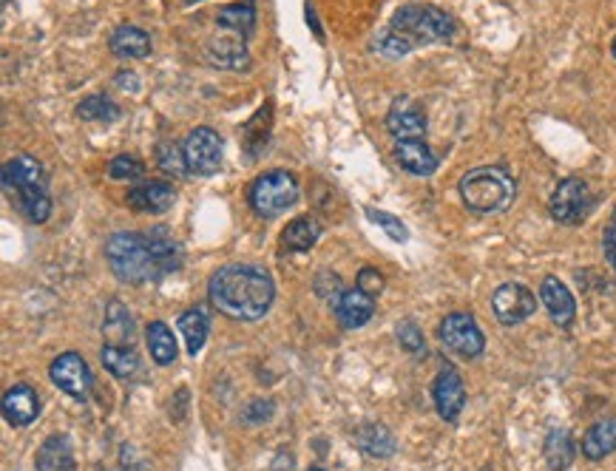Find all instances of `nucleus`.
<instances>
[{"label":"nucleus","instance_id":"f704fd0d","mask_svg":"<svg viewBox=\"0 0 616 471\" xmlns=\"http://www.w3.org/2000/svg\"><path fill=\"white\" fill-rule=\"evenodd\" d=\"M367 216H370L375 225L384 227V230H387V233L392 236V239H395V242H406V239H409V230L404 227V222H401V219H395L392 213H384V210L370 208V210H367Z\"/></svg>","mask_w":616,"mask_h":471},{"label":"nucleus","instance_id":"58836bf2","mask_svg":"<svg viewBox=\"0 0 616 471\" xmlns=\"http://www.w3.org/2000/svg\"><path fill=\"white\" fill-rule=\"evenodd\" d=\"M131 77H134V74H131V71H120V74H117V83H120V86L123 88H137V83H134V80H131Z\"/></svg>","mask_w":616,"mask_h":471},{"label":"nucleus","instance_id":"aec40b11","mask_svg":"<svg viewBox=\"0 0 616 471\" xmlns=\"http://www.w3.org/2000/svg\"><path fill=\"white\" fill-rule=\"evenodd\" d=\"M37 471H74V452L66 435H52L37 449Z\"/></svg>","mask_w":616,"mask_h":471},{"label":"nucleus","instance_id":"bb28decb","mask_svg":"<svg viewBox=\"0 0 616 471\" xmlns=\"http://www.w3.org/2000/svg\"><path fill=\"white\" fill-rule=\"evenodd\" d=\"M176 327H179V332L185 335V341H188V352L191 355H196L199 349L205 347V341H208V315L202 313V310H185V313L179 315V321H176Z\"/></svg>","mask_w":616,"mask_h":471},{"label":"nucleus","instance_id":"7c9ffc66","mask_svg":"<svg viewBox=\"0 0 616 471\" xmlns=\"http://www.w3.org/2000/svg\"><path fill=\"white\" fill-rule=\"evenodd\" d=\"M77 117H83L86 123H114L120 117V108L108 97H86L77 105Z\"/></svg>","mask_w":616,"mask_h":471},{"label":"nucleus","instance_id":"423d86ee","mask_svg":"<svg viewBox=\"0 0 616 471\" xmlns=\"http://www.w3.org/2000/svg\"><path fill=\"white\" fill-rule=\"evenodd\" d=\"M299 199V182L287 171H270L262 174L250 188V205L259 216H279L287 208H293Z\"/></svg>","mask_w":616,"mask_h":471},{"label":"nucleus","instance_id":"a878e982","mask_svg":"<svg viewBox=\"0 0 616 471\" xmlns=\"http://www.w3.org/2000/svg\"><path fill=\"white\" fill-rule=\"evenodd\" d=\"M103 364H106L111 375L131 378V375L140 372V355H137V349L125 347V344H108V347L103 349Z\"/></svg>","mask_w":616,"mask_h":471},{"label":"nucleus","instance_id":"6e6552de","mask_svg":"<svg viewBox=\"0 0 616 471\" xmlns=\"http://www.w3.org/2000/svg\"><path fill=\"white\" fill-rule=\"evenodd\" d=\"M440 341L460 358H477L486 349V338L477 327V321L466 313H452L440 324Z\"/></svg>","mask_w":616,"mask_h":471},{"label":"nucleus","instance_id":"6ab92c4d","mask_svg":"<svg viewBox=\"0 0 616 471\" xmlns=\"http://www.w3.org/2000/svg\"><path fill=\"white\" fill-rule=\"evenodd\" d=\"M372 313H375L372 296L370 293H364V290H358V287H355V290H344V296L338 298V304H335V315H338V321H341L347 330L364 327L372 318Z\"/></svg>","mask_w":616,"mask_h":471},{"label":"nucleus","instance_id":"1a4fd4ad","mask_svg":"<svg viewBox=\"0 0 616 471\" xmlns=\"http://www.w3.org/2000/svg\"><path fill=\"white\" fill-rule=\"evenodd\" d=\"M492 310L494 318H497L503 327H517V324H523L526 318L534 315L537 298H534V293H531L528 287L509 281V284H503V287L494 290Z\"/></svg>","mask_w":616,"mask_h":471},{"label":"nucleus","instance_id":"ea45409f","mask_svg":"<svg viewBox=\"0 0 616 471\" xmlns=\"http://www.w3.org/2000/svg\"><path fill=\"white\" fill-rule=\"evenodd\" d=\"M614 57H616V37H614Z\"/></svg>","mask_w":616,"mask_h":471},{"label":"nucleus","instance_id":"e433bc0d","mask_svg":"<svg viewBox=\"0 0 616 471\" xmlns=\"http://www.w3.org/2000/svg\"><path fill=\"white\" fill-rule=\"evenodd\" d=\"M358 290H364V293H370V296L381 293V290H384V276H381L375 267H364V270L358 273Z\"/></svg>","mask_w":616,"mask_h":471},{"label":"nucleus","instance_id":"f8f14e48","mask_svg":"<svg viewBox=\"0 0 616 471\" xmlns=\"http://www.w3.org/2000/svg\"><path fill=\"white\" fill-rule=\"evenodd\" d=\"M387 131L395 140H423L426 114L412 97H398L387 114Z\"/></svg>","mask_w":616,"mask_h":471},{"label":"nucleus","instance_id":"b1692460","mask_svg":"<svg viewBox=\"0 0 616 471\" xmlns=\"http://www.w3.org/2000/svg\"><path fill=\"white\" fill-rule=\"evenodd\" d=\"M253 23H256V6H253V0L230 3V6H225V9L219 12V18H216V26H219L222 32H230V35L239 37L250 35V32H253Z\"/></svg>","mask_w":616,"mask_h":471},{"label":"nucleus","instance_id":"393cba45","mask_svg":"<svg viewBox=\"0 0 616 471\" xmlns=\"http://www.w3.org/2000/svg\"><path fill=\"white\" fill-rule=\"evenodd\" d=\"M145 341H148V349H151V358L157 361L159 367H168L176 361V338L174 332L168 330V324L162 321H151L148 330H145Z\"/></svg>","mask_w":616,"mask_h":471},{"label":"nucleus","instance_id":"79ce46f5","mask_svg":"<svg viewBox=\"0 0 616 471\" xmlns=\"http://www.w3.org/2000/svg\"><path fill=\"white\" fill-rule=\"evenodd\" d=\"M307 471H324V469H307Z\"/></svg>","mask_w":616,"mask_h":471},{"label":"nucleus","instance_id":"39448f33","mask_svg":"<svg viewBox=\"0 0 616 471\" xmlns=\"http://www.w3.org/2000/svg\"><path fill=\"white\" fill-rule=\"evenodd\" d=\"M392 29L409 37L412 43H435L455 37V20L435 6H401L392 15Z\"/></svg>","mask_w":616,"mask_h":471},{"label":"nucleus","instance_id":"473e14b6","mask_svg":"<svg viewBox=\"0 0 616 471\" xmlns=\"http://www.w3.org/2000/svg\"><path fill=\"white\" fill-rule=\"evenodd\" d=\"M157 162L165 174L185 176L188 174V159H185V148H179L174 142H162L157 148Z\"/></svg>","mask_w":616,"mask_h":471},{"label":"nucleus","instance_id":"4be33fe9","mask_svg":"<svg viewBox=\"0 0 616 471\" xmlns=\"http://www.w3.org/2000/svg\"><path fill=\"white\" fill-rule=\"evenodd\" d=\"M616 452V418H605L594 423L582 437V454L588 460H602Z\"/></svg>","mask_w":616,"mask_h":471},{"label":"nucleus","instance_id":"f03ea898","mask_svg":"<svg viewBox=\"0 0 616 471\" xmlns=\"http://www.w3.org/2000/svg\"><path fill=\"white\" fill-rule=\"evenodd\" d=\"M276 296L273 279L256 264H228L216 270L208 284L211 304L228 318L256 321L262 318Z\"/></svg>","mask_w":616,"mask_h":471},{"label":"nucleus","instance_id":"f3484780","mask_svg":"<svg viewBox=\"0 0 616 471\" xmlns=\"http://www.w3.org/2000/svg\"><path fill=\"white\" fill-rule=\"evenodd\" d=\"M3 415L12 426H29L35 423L40 415V398L29 384L12 386L6 395H3Z\"/></svg>","mask_w":616,"mask_h":471},{"label":"nucleus","instance_id":"20e7f679","mask_svg":"<svg viewBox=\"0 0 616 471\" xmlns=\"http://www.w3.org/2000/svg\"><path fill=\"white\" fill-rule=\"evenodd\" d=\"M514 179L503 168H475L460 179V196L475 213H503L514 202Z\"/></svg>","mask_w":616,"mask_h":471},{"label":"nucleus","instance_id":"0eeeda50","mask_svg":"<svg viewBox=\"0 0 616 471\" xmlns=\"http://www.w3.org/2000/svg\"><path fill=\"white\" fill-rule=\"evenodd\" d=\"M591 205H594V196H591L588 182L580 176H568L557 185V191L551 193L548 210H551L554 222H560V225H580L582 219L591 213Z\"/></svg>","mask_w":616,"mask_h":471},{"label":"nucleus","instance_id":"f257e3e1","mask_svg":"<svg viewBox=\"0 0 616 471\" xmlns=\"http://www.w3.org/2000/svg\"><path fill=\"white\" fill-rule=\"evenodd\" d=\"M106 259L120 281L145 284L179 270L182 247L165 227L151 233H114L106 245Z\"/></svg>","mask_w":616,"mask_h":471},{"label":"nucleus","instance_id":"c756f323","mask_svg":"<svg viewBox=\"0 0 616 471\" xmlns=\"http://www.w3.org/2000/svg\"><path fill=\"white\" fill-rule=\"evenodd\" d=\"M355 437H358L361 449L370 452L372 457H389V454L395 452V440H392V435H389L384 426H378V423L361 426Z\"/></svg>","mask_w":616,"mask_h":471},{"label":"nucleus","instance_id":"cd10ccee","mask_svg":"<svg viewBox=\"0 0 616 471\" xmlns=\"http://www.w3.org/2000/svg\"><path fill=\"white\" fill-rule=\"evenodd\" d=\"M103 332H106V338L111 344H125V341H131V335H134V318H131V313L125 310L120 301H111V304H108L106 327H103Z\"/></svg>","mask_w":616,"mask_h":471},{"label":"nucleus","instance_id":"2eb2a0df","mask_svg":"<svg viewBox=\"0 0 616 471\" xmlns=\"http://www.w3.org/2000/svg\"><path fill=\"white\" fill-rule=\"evenodd\" d=\"M540 301L546 304L548 315L557 327H571L574 324V315H577V304L571 290L565 287L563 281L557 276H546L540 284Z\"/></svg>","mask_w":616,"mask_h":471},{"label":"nucleus","instance_id":"412c9836","mask_svg":"<svg viewBox=\"0 0 616 471\" xmlns=\"http://www.w3.org/2000/svg\"><path fill=\"white\" fill-rule=\"evenodd\" d=\"M108 46H111V52L117 54V57H134V60H142V57L151 54V37L145 35L140 26H128V23H123V26L114 29V35L108 40Z\"/></svg>","mask_w":616,"mask_h":471},{"label":"nucleus","instance_id":"4c0bfd02","mask_svg":"<svg viewBox=\"0 0 616 471\" xmlns=\"http://www.w3.org/2000/svg\"><path fill=\"white\" fill-rule=\"evenodd\" d=\"M605 256H608V262L614 264L616 270V208L614 216H611V222L605 227Z\"/></svg>","mask_w":616,"mask_h":471},{"label":"nucleus","instance_id":"9b49d317","mask_svg":"<svg viewBox=\"0 0 616 471\" xmlns=\"http://www.w3.org/2000/svg\"><path fill=\"white\" fill-rule=\"evenodd\" d=\"M49 375H52V384L57 389H63L66 395L77 398V401H86L88 392H91V369L77 352L57 355L49 367Z\"/></svg>","mask_w":616,"mask_h":471},{"label":"nucleus","instance_id":"ddd939ff","mask_svg":"<svg viewBox=\"0 0 616 471\" xmlns=\"http://www.w3.org/2000/svg\"><path fill=\"white\" fill-rule=\"evenodd\" d=\"M432 398H435V409H438L440 418L449 420V423L458 420L463 406H466V386H463V378L458 375V369H440V375L435 378V386H432Z\"/></svg>","mask_w":616,"mask_h":471},{"label":"nucleus","instance_id":"c9c22d12","mask_svg":"<svg viewBox=\"0 0 616 471\" xmlns=\"http://www.w3.org/2000/svg\"><path fill=\"white\" fill-rule=\"evenodd\" d=\"M398 341H401V347H404L406 352H412V355H421L423 349H426L421 330H418V327H415L412 321H404V324H398Z\"/></svg>","mask_w":616,"mask_h":471},{"label":"nucleus","instance_id":"2f4dec72","mask_svg":"<svg viewBox=\"0 0 616 471\" xmlns=\"http://www.w3.org/2000/svg\"><path fill=\"white\" fill-rule=\"evenodd\" d=\"M412 40L409 37H404L401 32H395L392 26L389 29H384L381 35L372 40V49L378 54H384V57H406V54L412 52Z\"/></svg>","mask_w":616,"mask_h":471},{"label":"nucleus","instance_id":"7ed1b4c3","mask_svg":"<svg viewBox=\"0 0 616 471\" xmlns=\"http://www.w3.org/2000/svg\"><path fill=\"white\" fill-rule=\"evenodd\" d=\"M3 191L12 196L18 210L32 222H46L52 213L49 182L35 157H15L3 165Z\"/></svg>","mask_w":616,"mask_h":471},{"label":"nucleus","instance_id":"9d476101","mask_svg":"<svg viewBox=\"0 0 616 471\" xmlns=\"http://www.w3.org/2000/svg\"><path fill=\"white\" fill-rule=\"evenodd\" d=\"M185 159L194 174L211 176L222 168V137L213 128H196L185 140Z\"/></svg>","mask_w":616,"mask_h":471},{"label":"nucleus","instance_id":"a19ab883","mask_svg":"<svg viewBox=\"0 0 616 471\" xmlns=\"http://www.w3.org/2000/svg\"><path fill=\"white\" fill-rule=\"evenodd\" d=\"M3 6H9V0H3Z\"/></svg>","mask_w":616,"mask_h":471},{"label":"nucleus","instance_id":"dca6fc26","mask_svg":"<svg viewBox=\"0 0 616 471\" xmlns=\"http://www.w3.org/2000/svg\"><path fill=\"white\" fill-rule=\"evenodd\" d=\"M174 199V185L162 179H151V182L137 185L134 191H128V208L140 210V213H165L174 205Z\"/></svg>","mask_w":616,"mask_h":471},{"label":"nucleus","instance_id":"a211bd4d","mask_svg":"<svg viewBox=\"0 0 616 471\" xmlns=\"http://www.w3.org/2000/svg\"><path fill=\"white\" fill-rule=\"evenodd\" d=\"M395 157L404 171L415 176H432L438 171V157L423 140H395Z\"/></svg>","mask_w":616,"mask_h":471},{"label":"nucleus","instance_id":"5701e85b","mask_svg":"<svg viewBox=\"0 0 616 471\" xmlns=\"http://www.w3.org/2000/svg\"><path fill=\"white\" fill-rule=\"evenodd\" d=\"M318 236H321V225L310 216H301V219H293L290 225L284 227L282 233V247L287 253H304L310 247L316 245Z\"/></svg>","mask_w":616,"mask_h":471},{"label":"nucleus","instance_id":"72a5a7b5","mask_svg":"<svg viewBox=\"0 0 616 471\" xmlns=\"http://www.w3.org/2000/svg\"><path fill=\"white\" fill-rule=\"evenodd\" d=\"M145 174V165H142L140 159L134 157H114L111 162H108V176L111 179H140V176Z\"/></svg>","mask_w":616,"mask_h":471},{"label":"nucleus","instance_id":"c85d7f7f","mask_svg":"<svg viewBox=\"0 0 616 471\" xmlns=\"http://www.w3.org/2000/svg\"><path fill=\"white\" fill-rule=\"evenodd\" d=\"M546 460L551 471H563L571 466L574 460V443H571V435L565 429H554L546 440Z\"/></svg>","mask_w":616,"mask_h":471},{"label":"nucleus","instance_id":"4468645a","mask_svg":"<svg viewBox=\"0 0 616 471\" xmlns=\"http://www.w3.org/2000/svg\"><path fill=\"white\" fill-rule=\"evenodd\" d=\"M205 54H208V60H211L213 66H219V69L239 71L247 69V63H250L245 37L230 35V32H219L216 37H211L208 46H205Z\"/></svg>","mask_w":616,"mask_h":471}]
</instances>
